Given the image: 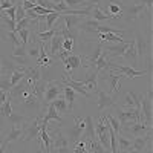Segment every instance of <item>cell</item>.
<instances>
[{"label": "cell", "instance_id": "obj_6", "mask_svg": "<svg viewBox=\"0 0 153 153\" xmlns=\"http://www.w3.org/2000/svg\"><path fill=\"white\" fill-rule=\"evenodd\" d=\"M141 115L147 126H152V89H149L147 94L141 97Z\"/></svg>", "mask_w": 153, "mask_h": 153}, {"label": "cell", "instance_id": "obj_20", "mask_svg": "<svg viewBox=\"0 0 153 153\" xmlns=\"http://www.w3.org/2000/svg\"><path fill=\"white\" fill-rule=\"evenodd\" d=\"M51 120H55L58 123H61V117H60V113L57 112V109L52 106V104H48V112L46 115H43V118H42V124H48Z\"/></svg>", "mask_w": 153, "mask_h": 153}, {"label": "cell", "instance_id": "obj_7", "mask_svg": "<svg viewBox=\"0 0 153 153\" xmlns=\"http://www.w3.org/2000/svg\"><path fill=\"white\" fill-rule=\"evenodd\" d=\"M126 16H127V20H135V19H138V17H141V19H144V16H147V17H150V11L139 2V3H135V5H132L130 8H127V11H126Z\"/></svg>", "mask_w": 153, "mask_h": 153}, {"label": "cell", "instance_id": "obj_30", "mask_svg": "<svg viewBox=\"0 0 153 153\" xmlns=\"http://www.w3.org/2000/svg\"><path fill=\"white\" fill-rule=\"evenodd\" d=\"M98 37H100L101 42H113V43H121V42H124L123 37L118 35V34H98Z\"/></svg>", "mask_w": 153, "mask_h": 153}, {"label": "cell", "instance_id": "obj_41", "mask_svg": "<svg viewBox=\"0 0 153 153\" xmlns=\"http://www.w3.org/2000/svg\"><path fill=\"white\" fill-rule=\"evenodd\" d=\"M26 17V12H25V9H23V6H22V3H19L17 5V11H16V23L17 22H20L22 19H25Z\"/></svg>", "mask_w": 153, "mask_h": 153}, {"label": "cell", "instance_id": "obj_44", "mask_svg": "<svg viewBox=\"0 0 153 153\" xmlns=\"http://www.w3.org/2000/svg\"><path fill=\"white\" fill-rule=\"evenodd\" d=\"M38 54H40V48H37L35 45H31V48L28 49V55L32 58H38Z\"/></svg>", "mask_w": 153, "mask_h": 153}, {"label": "cell", "instance_id": "obj_13", "mask_svg": "<svg viewBox=\"0 0 153 153\" xmlns=\"http://www.w3.org/2000/svg\"><path fill=\"white\" fill-rule=\"evenodd\" d=\"M91 16L94 17V20H97V22H104V20H110V19H120L123 14H117V16H112V14H109V12H103L100 9V6L95 3L94 6H92V11H91Z\"/></svg>", "mask_w": 153, "mask_h": 153}, {"label": "cell", "instance_id": "obj_39", "mask_svg": "<svg viewBox=\"0 0 153 153\" xmlns=\"http://www.w3.org/2000/svg\"><path fill=\"white\" fill-rule=\"evenodd\" d=\"M32 11L35 12V14H38V16H48V14H51V12H54L52 9H48V8L38 6V5H35V6L32 8Z\"/></svg>", "mask_w": 153, "mask_h": 153}, {"label": "cell", "instance_id": "obj_46", "mask_svg": "<svg viewBox=\"0 0 153 153\" xmlns=\"http://www.w3.org/2000/svg\"><path fill=\"white\" fill-rule=\"evenodd\" d=\"M22 6H23L25 11H28V9H32V8L35 6V3L32 2V0H23V2H22Z\"/></svg>", "mask_w": 153, "mask_h": 153}, {"label": "cell", "instance_id": "obj_14", "mask_svg": "<svg viewBox=\"0 0 153 153\" xmlns=\"http://www.w3.org/2000/svg\"><path fill=\"white\" fill-rule=\"evenodd\" d=\"M65 68H66V72L68 74H71V76H72V72L75 71V69H80V68H83V65H81V57L80 55H69L65 61Z\"/></svg>", "mask_w": 153, "mask_h": 153}, {"label": "cell", "instance_id": "obj_43", "mask_svg": "<svg viewBox=\"0 0 153 153\" xmlns=\"http://www.w3.org/2000/svg\"><path fill=\"white\" fill-rule=\"evenodd\" d=\"M109 14H112V16L123 14V9H121L117 3H110V5H109Z\"/></svg>", "mask_w": 153, "mask_h": 153}, {"label": "cell", "instance_id": "obj_52", "mask_svg": "<svg viewBox=\"0 0 153 153\" xmlns=\"http://www.w3.org/2000/svg\"><path fill=\"white\" fill-rule=\"evenodd\" d=\"M0 65H2V58H0Z\"/></svg>", "mask_w": 153, "mask_h": 153}, {"label": "cell", "instance_id": "obj_51", "mask_svg": "<svg viewBox=\"0 0 153 153\" xmlns=\"http://www.w3.org/2000/svg\"><path fill=\"white\" fill-rule=\"evenodd\" d=\"M6 95H8L6 92H0V106H2V104H3V101L6 100Z\"/></svg>", "mask_w": 153, "mask_h": 153}, {"label": "cell", "instance_id": "obj_5", "mask_svg": "<svg viewBox=\"0 0 153 153\" xmlns=\"http://www.w3.org/2000/svg\"><path fill=\"white\" fill-rule=\"evenodd\" d=\"M103 71H104L103 76H98V78L107 81V83L110 84V89H112V95L117 97V95L120 94V81H121V78H123L124 75H121V74L117 75V74H113V72L109 71V69H103Z\"/></svg>", "mask_w": 153, "mask_h": 153}, {"label": "cell", "instance_id": "obj_12", "mask_svg": "<svg viewBox=\"0 0 153 153\" xmlns=\"http://www.w3.org/2000/svg\"><path fill=\"white\" fill-rule=\"evenodd\" d=\"M135 46H136V57L139 58V61H144L147 52H149V45L146 42V38L143 35H138L136 37V42H135Z\"/></svg>", "mask_w": 153, "mask_h": 153}, {"label": "cell", "instance_id": "obj_19", "mask_svg": "<svg viewBox=\"0 0 153 153\" xmlns=\"http://www.w3.org/2000/svg\"><path fill=\"white\" fill-rule=\"evenodd\" d=\"M23 124H25V123H12V129H11L8 138H6V141H8V143L16 141V139L22 138V135H23V129H25V126H23Z\"/></svg>", "mask_w": 153, "mask_h": 153}, {"label": "cell", "instance_id": "obj_37", "mask_svg": "<svg viewBox=\"0 0 153 153\" xmlns=\"http://www.w3.org/2000/svg\"><path fill=\"white\" fill-rule=\"evenodd\" d=\"M74 37H69V38H65L63 40V45H61V49H65V51H69V52H72V49H74Z\"/></svg>", "mask_w": 153, "mask_h": 153}, {"label": "cell", "instance_id": "obj_36", "mask_svg": "<svg viewBox=\"0 0 153 153\" xmlns=\"http://www.w3.org/2000/svg\"><path fill=\"white\" fill-rule=\"evenodd\" d=\"M17 35H19V38H20L22 45L26 46V45H28V42H29V29H28V28H25V29L19 31V32H17Z\"/></svg>", "mask_w": 153, "mask_h": 153}, {"label": "cell", "instance_id": "obj_2", "mask_svg": "<svg viewBox=\"0 0 153 153\" xmlns=\"http://www.w3.org/2000/svg\"><path fill=\"white\" fill-rule=\"evenodd\" d=\"M42 118L43 115L38 113V117L32 121H29L23 129V135H25V141H34V139H38L40 141V130H42Z\"/></svg>", "mask_w": 153, "mask_h": 153}, {"label": "cell", "instance_id": "obj_15", "mask_svg": "<svg viewBox=\"0 0 153 153\" xmlns=\"http://www.w3.org/2000/svg\"><path fill=\"white\" fill-rule=\"evenodd\" d=\"M127 46H129V43L121 42V43H117L113 46H107L104 52L107 54V57H123V54H124V51L127 49Z\"/></svg>", "mask_w": 153, "mask_h": 153}, {"label": "cell", "instance_id": "obj_4", "mask_svg": "<svg viewBox=\"0 0 153 153\" xmlns=\"http://www.w3.org/2000/svg\"><path fill=\"white\" fill-rule=\"evenodd\" d=\"M109 71L112 72H118L121 75H124L126 78H135V76H141L149 74V71H136L130 66H120V65H115V63H109Z\"/></svg>", "mask_w": 153, "mask_h": 153}, {"label": "cell", "instance_id": "obj_3", "mask_svg": "<svg viewBox=\"0 0 153 153\" xmlns=\"http://www.w3.org/2000/svg\"><path fill=\"white\" fill-rule=\"evenodd\" d=\"M63 89H65L63 81H49V83H46L45 94H43V103H46V106H48L51 101H54L55 98L63 95Z\"/></svg>", "mask_w": 153, "mask_h": 153}, {"label": "cell", "instance_id": "obj_42", "mask_svg": "<svg viewBox=\"0 0 153 153\" xmlns=\"http://www.w3.org/2000/svg\"><path fill=\"white\" fill-rule=\"evenodd\" d=\"M2 20L6 23V26H8L9 32H11V31H16V22H14V20H11L8 16H2Z\"/></svg>", "mask_w": 153, "mask_h": 153}, {"label": "cell", "instance_id": "obj_35", "mask_svg": "<svg viewBox=\"0 0 153 153\" xmlns=\"http://www.w3.org/2000/svg\"><path fill=\"white\" fill-rule=\"evenodd\" d=\"M9 75H0V92H9L11 91V78Z\"/></svg>", "mask_w": 153, "mask_h": 153}, {"label": "cell", "instance_id": "obj_45", "mask_svg": "<svg viewBox=\"0 0 153 153\" xmlns=\"http://www.w3.org/2000/svg\"><path fill=\"white\" fill-rule=\"evenodd\" d=\"M16 11H17V5L11 6L9 9H6V14H5V16H9L11 20H14V22H16Z\"/></svg>", "mask_w": 153, "mask_h": 153}, {"label": "cell", "instance_id": "obj_38", "mask_svg": "<svg viewBox=\"0 0 153 153\" xmlns=\"http://www.w3.org/2000/svg\"><path fill=\"white\" fill-rule=\"evenodd\" d=\"M8 40L14 45V48H17V46H20L22 45V42H20V38H19V35H17V32H14V31H11L9 34H8Z\"/></svg>", "mask_w": 153, "mask_h": 153}, {"label": "cell", "instance_id": "obj_54", "mask_svg": "<svg viewBox=\"0 0 153 153\" xmlns=\"http://www.w3.org/2000/svg\"><path fill=\"white\" fill-rule=\"evenodd\" d=\"M117 153H121V152H117Z\"/></svg>", "mask_w": 153, "mask_h": 153}, {"label": "cell", "instance_id": "obj_22", "mask_svg": "<svg viewBox=\"0 0 153 153\" xmlns=\"http://www.w3.org/2000/svg\"><path fill=\"white\" fill-rule=\"evenodd\" d=\"M63 17V20H65V26H66V29L71 32L75 26H76V25H78L80 23V17L78 16H72V14H63L61 16Z\"/></svg>", "mask_w": 153, "mask_h": 153}, {"label": "cell", "instance_id": "obj_49", "mask_svg": "<svg viewBox=\"0 0 153 153\" xmlns=\"http://www.w3.org/2000/svg\"><path fill=\"white\" fill-rule=\"evenodd\" d=\"M141 3L149 9V11H152V5H153V0H141Z\"/></svg>", "mask_w": 153, "mask_h": 153}, {"label": "cell", "instance_id": "obj_40", "mask_svg": "<svg viewBox=\"0 0 153 153\" xmlns=\"http://www.w3.org/2000/svg\"><path fill=\"white\" fill-rule=\"evenodd\" d=\"M29 23H31V20H29V19H26V17L22 19L20 22H17V23H16V31H14V32H19V31L25 29V28H26Z\"/></svg>", "mask_w": 153, "mask_h": 153}, {"label": "cell", "instance_id": "obj_8", "mask_svg": "<svg viewBox=\"0 0 153 153\" xmlns=\"http://www.w3.org/2000/svg\"><path fill=\"white\" fill-rule=\"evenodd\" d=\"M150 143H152V132L144 136H133L132 152H144V150L150 149Z\"/></svg>", "mask_w": 153, "mask_h": 153}, {"label": "cell", "instance_id": "obj_1", "mask_svg": "<svg viewBox=\"0 0 153 153\" xmlns=\"http://www.w3.org/2000/svg\"><path fill=\"white\" fill-rule=\"evenodd\" d=\"M123 130L132 136H144L152 132V126H147L146 123L129 121V123H121V132Z\"/></svg>", "mask_w": 153, "mask_h": 153}, {"label": "cell", "instance_id": "obj_23", "mask_svg": "<svg viewBox=\"0 0 153 153\" xmlns=\"http://www.w3.org/2000/svg\"><path fill=\"white\" fill-rule=\"evenodd\" d=\"M51 104L57 109L58 113H65V112L68 110V103H66V100H65V97H63V95H60V97L55 98L54 101H51Z\"/></svg>", "mask_w": 153, "mask_h": 153}, {"label": "cell", "instance_id": "obj_9", "mask_svg": "<svg viewBox=\"0 0 153 153\" xmlns=\"http://www.w3.org/2000/svg\"><path fill=\"white\" fill-rule=\"evenodd\" d=\"M63 84L68 86V87H71L72 91H75V94H80V95H83V97H91V94L86 91V86H84L81 81H76V80H74V78H69L68 74L65 75V78H63Z\"/></svg>", "mask_w": 153, "mask_h": 153}, {"label": "cell", "instance_id": "obj_17", "mask_svg": "<svg viewBox=\"0 0 153 153\" xmlns=\"http://www.w3.org/2000/svg\"><path fill=\"white\" fill-rule=\"evenodd\" d=\"M26 57H28V49H26L25 45H20V46L14 48L12 58L17 61V65H28V63H26Z\"/></svg>", "mask_w": 153, "mask_h": 153}, {"label": "cell", "instance_id": "obj_26", "mask_svg": "<svg viewBox=\"0 0 153 153\" xmlns=\"http://www.w3.org/2000/svg\"><path fill=\"white\" fill-rule=\"evenodd\" d=\"M100 26V22H97V20H94V19H91V20H86L84 23H81V29L84 31V32H94V34H97V28Z\"/></svg>", "mask_w": 153, "mask_h": 153}, {"label": "cell", "instance_id": "obj_50", "mask_svg": "<svg viewBox=\"0 0 153 153\" xmlns=\"http://www.w3.org/2000/svg\"><path fill=\"white\" fill-rule=\"evenodd\" d=\"M8 141H6V139H5V141L2 143V144H0V153H6V147H8Z\"/></svg>", "mask_w": 153, "mask_h": 153}, {"label": "cell", "instance_id": "obj_21", "mask_svg": "<svg viewBox=\"0 0 153 153\" xmlns=\"http://www.w3.org/2000/svg\"><path fill=\"white\" fill-rule=\"evenodd\" d=\"M118 152L132 153V139L121 135V133H118Z\"/></svg>", "mask_w": 153, "mask_h": 153}, {"label": "cell", "instance_id": "obj_34", "mask_svg": "<svg viewBox=\"0 0 153 153\" xmlns=\"http://www.w3.org/2000/svg\"><path fill=\"white\" fill-rule=\"evenodd\" d=\"M123 57H124V58H127V60H135V58H136V46H135V42L129 43L127 49L124 51Z\"/></svg>", "mask_w": 153, "mask_h": 153}, {"label": "cell", "instance_id": "obj_24", "mask_svg": "<svg viewBox=\"0 0 153 153\" xmlns=\"http://www.w3.org/2000/svg\"><path fill=\"white\" fill-rule=\"evenodd\" d=\"M104 118L107 120V123H109V126H110V129H112L115 133H121V123L118 121L117 117H113V115L107 113V115H104Z\"/></svg>", "mask_w": 153, "mask_h": 153}, {"label": "cell", "instance_id": "obj_53", "mask_svg": "<svg viewBox=\"0 0 153 153\" xmlns=\"http://www.w3.org/2000/svg\"><path fill=\"white\" fill-rule=\"evenodd\" d=\"M25 153H29V152H25Z\"/></svg>", "mask_w": 153, "mask_h": 153}, {"label": "cell", "instance_id": "obj_47", "mask_svg": "<svg viewBox=\"0 0 153 153\" xmlns=\"http://www.w3.org/2000/svg\"><path fill=\"white\" fill-rule=\"evenodd\" d=\"M57 55H58V58H60L61 61H65V60H66V58L71 55V52H69V51H65V49H60Z\"/></svg>", "mask_w": 153, "mask_h": 153}, {"label": "cell", "instance_id": "obj_31", "mask_svg": "<svg viewBox=\"0 0 153 153\" xmlns=\"http://www.w3.org/2000/svg\"><path fill=\"white\" fill-rule=\"evenodd\" d=\"M87 147H89V139L81 138L80 141H76V143H75L74 153H87Z\"/></svg>", "mask_w": 153, "mask_h": 153}, {"label": "cell", "instance_id": "obj_27", "mask_svg": "<svg viewBox=\"0 0 153 153\" xmlns=\"http://www.w3.org/2000/svg\"><path fill=\"white\" fill-rule=\"evenodd\" d=\"M63 97H65L66 103H68V107L72 109L74 107V101H75V91H72L71 87L65 86V89H63Z\"/></svg>", "mask_w": 153, "mask_h": 153}, {"label": "cell", "instance_id": "obj_11", "mask_svg": "<svg viewBox=\"0 0 153 153\" xmlns=\"http://www.w3.org/2000/svg\"><path fill=\"white\" fill-rule=\"evenodd\" d=\"M97 94H98V107H100L101 110H104V109L113 106L115 101H117V97L109 95V94H106V92H103V91H100V89H98Z\"/></svg>", "mask_w": 153, "mask_h": 153}, {"label": "cell", "instance_id": "obj_25", "mask_svg": "<svg viewBox=\"0 0 153 153\" xmlns=\"http://www.w3.org/2000/svg\"><path fill=\"white\" fill-rule=\"evenodd\" d=\"M0 112H2V115L5 118H11V115H12V106H11V95L8 94L6 95V100L3 101V104L0 106Z\"/></svg>", "mask_w": 153, "mask_h": 153}, {"label": "cell", "instance_id": "obj_29", "mask_svg": "<svg viewBox=\"0 0 153 153\" xmlns=\"http://www.w3.org/2000/svg\"><path fill=\"white\" fill-rule=\"evenodd\" d=\"M61 16H63V12H57V11H54V12H51V14L45 16V20H46V28H48V29H52V28H54V22H55V20H58Z\"/></svg>", "mask_w": 153, "mask_h": 153}, {"label": "cell", "instance_id": "obj_32", "mask_svg": "<svg viewBox=\"0 0 153 153\" xmlns=\"http://www.w3.org/2000/svg\"><path fill=\"white\" fill-rule=\"evenodd\" d=\"M91 153H106V149L101 146V143L98 139H92V141H89V149H87Z\"/></svg>", "mask_w": 153, "mask_h": 153}, {"label": "cell", "instance_id": "obj_48", "mask_svg": "<svg viewBox=\"0 0 153 153\" xmlns=\"http://www.w3.org/2000/svg\"><path fill=\"white\" fill-rule=\"evenodd\" d=\"M11 6H14V3H12V0H2V2H0V8L2 9H9Z\"/></svg>", "mask_w": 153, "mask_h": 153}, {"label": "cell", "instance_id": "obj_16", "mask_svg": "<svg viewBox=\"0 0 153 153\" xmlns=\"http://www.w3.org/2000/svg\"><path fill=\"white\" fill-rule=\"evenodd\" d=\"M63 40H65V37H63V34H61V31L60 29H57V32H55V35L51 38V55H57L58 54V51L61 49V45H63Z\"/></svg>", "mask_w": 153, "mask_h": 153}, {"label": "cell", "instance_id": "obj_18", "mask_svg": "<svg viewBox=\"0 0 153 153\" xmlns=\"http://www.w3.org/2000/svg\"><path fill=\"white\" fill-rule=\"evenodd\" d=\"M84 121H86V126H84V132H83L81 138H86V139H89V141L97 139V135H95V124H94V121H92V117H86Z\"/></svg>", "mask_w": 153, "mask_h": 153}, {"label": "cell", "instance_id": "obj_55", "mask_svg": "<svg viewBox=\"0 0 153 153\" xmlns=\"http://www.w3.org/2000/svg\"><path fill=\"white\" fill-rule=\"evenodd\" d=\"M87 153H91V152H87Z\"/></svg>", "mask_w": 153, "mask_h": 153}, {"label": "cell", "instance_id": "obj_28", "mask_svg": "<svg viewBox=\"0 0 153 153\" xmlns=\"http://www.w3.org/2000/svg\"><path fill=\"white\" fill-rule=\"evenodd\" d=\"M126 31L123 29H118V28H113V26H100L97 28V34H118V35H123Z\"/></svg>", "mask_w": 153, "mask_h": 153}, {"label": "cell", "instance_id": "obj_10", "mask_svg": "<svg viewBox=\"0 0 153 153\" xmlns=\"http://www.w3.org/2000/svg\"><path fill=\"white\" fill-rule=\"evenodd\" d=\"M91 71H89V74H87V78L84 80V81H81L84 86H86V91L87 92H98V83H97V80H98V71L95 69V68H89Z\"/></svg>", "mask_w": 153, "mask_h": 153}, {"label": "cell", "instance_id": "obj_33", "mask_svg": "<svg viewBox=\"0 0 153 153\" xmlns=\"http://www.w3.org/2000/svg\"><path fill=\"white\" fill-rule=\"evenodd\" d=\"M55 32H57L55 28L48 29V31H40V32H38V38H40L42 43H48V42H51V38L55 35Z\"/></svg>", "mask_w": 153, "mask_h": 153}]
</instances>
